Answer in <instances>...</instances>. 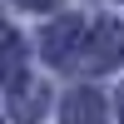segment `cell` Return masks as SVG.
<instances>
[{
    "instance_id": "6da1fadb",
    "label": "cell",
    "mask_w": 124,
    "mask_h": 124,
    "mask_svg": "<svg viewBox=\"0 0 124 124\" xmlns=\"http://www.w3.org/2000/svg\"><path fill=\"white\" fill-rule=\"evenodd\" d=\"M45 94H50V89L40 85V79H15V94H10V114H15L20 124H35L40 114H45Z\"/></svg>"
},
{
    "instance_id": "7a4b0ae2",
    "label": "cell",
    "mask_w": 124,
    "mask_h": 124,
    "mask_svg": "<svg viewBox=\"0 0 124 124\" xmlns=\"http://www.w3.org/2000/svg\"><path fill=\"white\" fill-rule=\"evenodd\" d=\"M79 35H85V25H79L75 15H70V20H60V25L45 35V55L55 60V65H60V60H70V45H75Z\"/></svg>"
},
{
    "instance_id": "3957f363",
    "label": "cell",
    "mask_w": 124,
    "mask_h": 124,
    "mask_svg": "<svg viewBox=\"0 0 124 124\" xmlns=\"http://www.w3.org/2000/svg\"><path fill=\"white\" fill-rule=\"evenodd\" d=\"M114 50H124V35H119V25H104V30L94 35V45H89V60H85V65H89V70L114 65Z\"/></svg>"
},
{
    "instance_id": "277c9868",
    "label": "cell",
    "mask_w": 124,
    "mask_h": 124,
    "mask_svg": "<svg viewBox=\"0 0 124 124\" xmlns=\"http://www.w3.org/2000/svg\"><path fill=\"white\" fill-rule=\"evenodd\" d=\"M65 124H104V104H99L89 89H79V94L65 104Z\"/></svg>"
},
{
    "instance_id": "5b68a950",
    "label": "cell",
    "mask_w": 124,
    "mask_h": 124,
    "mask_svg": "<svg viewBox=\"0 0 124 124\" xmlns=\"http://www.w3.org/2000/svg\"><path fill=\"white\" fill-rule=\"evenodd\" d=\"M10 70H15V40H5V45H0V79H5Z\"/></svg>"
},
{
    "instance_id": "8992f818",
    "label": "cell",
    "mask_w": 124,
    "mask_h": 124,
    "mask_svg": "<svg viewBox=\"0 0 124 124\" xmlns=\"http://www.w3.org/2000/svg\"><path fill=\"white\" fill-rule=\"evenodd\" d=\"M20 5H30V10H45V5H55V0H20Z\"/></svg>"
},
{
    "instance_id": "52a82bcc",
    "label": "cell",
    "mask_w": 124,
    "mask_h": 124,
    "mask_svg": "<svg viewBox=\"0 0 124 124\" xmlns=\"http://www.w3.org/2000/svg\"><path fill=\"white\" fill-rule=\"evenodd\" d=\"M119 124H124V89H119Z\"/></svg>"
}]
</instances>
